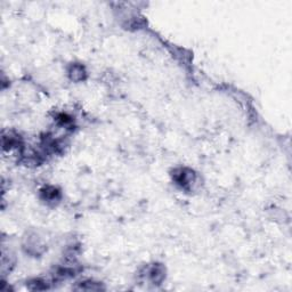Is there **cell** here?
I'll return each instance as SVG.
<instances>
[{
  "mask_svg": "<svg viewBox=\"0 0 292 292\" xmlns=\"http://www.w3.org/2000/svg\"><path fill=\"white\" fill-rule=\"evenodd\" d=\"M197 174L190 168H177L173 173V180L181 190L191 191L197 183Z\"/></svg>",
  "mask_w": 292,
  "mask_h": 292,
  "instance_id": "1",
  "label": "cell"
},
{
  "mask_svg": "<svg viewBox=\"0 0 292 292\" xmlns=\"http://www.w3.org/2000/svg\"><path fill=\"white\" fill-rule=\"evenodd\" d=\"M145 276L153 284H160L166 279V268L161 263H152L145 268Z\"/></svg>",
  "mask_w": 292,
  "mask_h": 292,
  "instance_id": "2",
  "label": "cell"
},
{
  "mask_svg": "<svg viewBox=\"0 0 292 292\" xmlns=\"http://www.w3.org/2000/svg\"><path fill=\"white\" fill-rule=\"evenodd\" d=\"M60 198H62L60 191L55 186H45L40 190V199L49 205L58 204L60 201Z\"/></svg>",
  "mask_w": 292,
  "mask_h": 292,
  "instance_id": "3",
  "label": "cell"
},
{
  "mask_svg": "<svg viewBox=\"0 0 292 292\" xmlns=\"http://www.w3.org/2000/svg\"><path fill=\"white\" fill-rule=\"evenodd\" d=\"M67 73H69L70 79L76 81V83L84 81L87 77L86 69H85L83 64H71L69 70H67Z\"/></svg>",
  "mask_w": 292,
  "mask_h": 292,
  "instance_id": "4",
  "label": "cell"
},
{
  "mask_svg": "<svg viewBox=\"0 0 292 292\" xmlns=\"http://www.w3.org/2000/svg\"><path fill=\"white\" fill-rule=\"evenodd\" d=\"M48 281L41 279H34L29 282V289L31 290H46L48 289Z\"/></svg>",
  "mask_w": 292,
  "mask_h": 292,
  "instance_id": "5",
  "label": "cell"
},
{
  "mask_svg": "<svg viewBox=\"0 0 292 292\" xmlns=\"http://www.w3.org/2000/svg\"><path fill=\"white\" fill-rule=\"evenodd\" d=\"M78 290H102L103 287L97 282H92V281H85V282H80L79 287L77 288Z\"/></svg>",
  "mask_w": 292,
  "mask_h": 292,
  "instance_id": "6",
  "label": "cell"
}]
</instances>
